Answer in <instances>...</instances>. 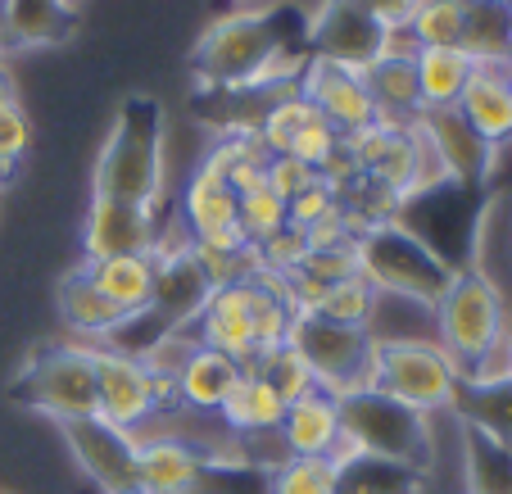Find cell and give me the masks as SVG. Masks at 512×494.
I'll return each mask as SVG.
<instances>
[{"instance_id":"cell-1","label":"cell","mask_w":512,"mask_h":494,"mask_svg":"<svg viewBox=\"0 0 512 494\" xmlns=\"http://www.w3.org/2000/svg\"><path fill=\"white\" fill-rule=\"evenodd\" d=\"M290 10H241L209 23L195 46V68L209 87L250 91L272 82H295L309 55H290L286 37Z\"/></svg>"},{"instance_id":"cell-2","label":"cell","mask_w":512,"mask_h":494,"mask_svg":"<svg viewBox=\"0 0 512 494\" xmlns=\"http://www.w3.org/2000/svg\"><path fill=\"white\" fill-rule=\"evenodd\" d=\"M164 168H168V150H164V109H159V100L150 96L123 100L105 146H100L96 173H91V195L159 209Z\"/></svg>"},{"instance_id":"cell-3","label":"cell","mask_w":512,"mask_h":494,"mask_svg":"<svg viewBox=\"0 0 512 494\" xmlns=\"http://www.w3.org/2000/svg\"><path fill=\"white\" fill-rule=\"evenodd\" d=\"M372 390L422 417L454 413L463 372L435 340H372Z\"/></svg>"},{"instance_id":"cell-4","label":"cell","mask_w":512,"mask_h":494,"mask_svg":"<svg viewBox=\"0 0 512 494\" xmlns=\"http://www.w3.org/2000/svg\"><path fill=\"white\" fill-rule=\"evenodd\" d=\"M340 445H349L354 454L417 467L426 476L435 463V417L413 413L381 390H358L340 399Z\"/></svg>"},{"instance_id":"cell-5","label":"cell","mask_w":512,"mask_h":494,"mask_svg":"<svg viewBox=\"0 0 512 494\" xmlns=\"http://www.w3.org/2000/svg\"><path fill=\"white\" fill-rule=\"evenodd\" d=\"M435 345L458 363L472 368L485 349H494L508 331V300L485 268H454L445 295L435 300Z\"/></svg>"},{"instance_id":"cell-6","label":"cell","mask_w":512,"mask_h":494,"mask_svg":"<svg viewBox=\"0 0 512 494\" xmlns=\"http://www.w3.org/2000/svg\"><path fill=\"white\" fill-rule=\"evenodd\" d=\"M358 272L377 286V295H399V300L431 304L445 295L454 263H445L426 241H417L404 223H381L358 236Z\"/></svg>"},{"instance_id":"cell-7","label":"cell","mask_w":512,"mask_h":494,"mask_svg":"<svg viewBox=\"0 0 512 494\" xmlns=\"http://www.w3.org/2000/svg\"><path fill=\"white\" fill-rule=\"evenodd\" d=\"M19 399L32 413L50 417L55 427L96 417V345L64 340L37 349L19 372Z\"/></svg>"},{"instance_id":"cell-8","label":"cell","mask_w":512,"mask_h":494,"mask_svg":"<svg viewBox=\"0 0 512 494\" xmlns=\"http://www.w3.org/2000/svg\"><path fill=\"white\" fill-rule=\"evenodd\" d=\"M173 404V381L155 377L136 349L96 345V417L118 431L141 436Z\"/></svg>"},{"instance_id":"cell-9","label":"cell","mask_w":512,"mask_h":494,"mask_svg":"<svg viewBox=\"0 0 512 494\" xmlns=\"http://www.w3.org/2000/svg\"><path fill=\"white\" fill-rule=\"evenodd\" d=\"M290 345L304 354V363L318 377V390H327L331 399L372 390V336L363 327H340L318 313H295Z\"/></svg>"},{"instance_id":"cell-10","label":"cell","mask_w":512,"mask_h":494,"mask_svg":"<svg viewBox=\"0 0 512 494\" xmlns=\"http://www.w3.org/2000/svg\"><path fill=\"white\" fill-rule=\"evenodd\" d=\"M295 91H300L340 136L368 132V127L377 123V105H372L363 68H345V64H331V59L309 55L300 68V78H295Z\"/></svg>"},{"instance_id":"cell-11","label":"cell","mask_w":512,"mask_h":494,"mask_svg":"<svg viewBox=\"0 0 512 494\" xmlns=\"http://www.w3.org/2000/svg\"><path fill=\"white\" fill-rule=\"evenodd\" d=\"M59 431H64V445L78 458V472L100 494H123L136 485V449H141V436L109 427L100 417L64 422Z\"/></svg>"},{"instance_id":"cell-12","label":"cell","mask_w":512,"mask_h":494,"mask_svg":"<svg viewBox=\"0 0 512 494\" xmlns=\"http://www.w3.org/2000/svg\"><path fill=\"white\" fill-rule=\"evenodd\" d=\"M159 241L164 236H159L155 209L91 195L87 218H82V263L114 259V254H155Z\"/></svg>"},{"instance_id":"cell-13","label":"cell","mask_w":512,"mask_h":494,"mask_svg":"<svg viewBox=\"0 0 512 494\" xmlns=\"http://www.w3.org/2000/svg\"><path fill=\"white\" fill-rule=\"evenodd\" d=\"M381 41H386V28L358 10L354 0H322L309 19V55L331 59V64L368 68L372 59H381Z\"/></svg>"},{"instance_id":"cell-14","label":"cell","mask_w":512,"mask_h":494,"mask_svg":"<svg viewBox=\"0 0 512 494\" xmlns=\"http://www.w3.org/2000/svg\"><path fill=\"white\" fill-rule=\"evenodd\" d=\"M476 73L472 82L463 87L458 96V114L463 123L481 136L485 146L503 150L512 141V59L508 55H485V59H472Z\"/></svg>"},{"instance_id":"cell-15","label":"cell","mask_w":512,"mask_h":494,"mask_svg":"<svg viewBox=\"0 0 512 494\" xmlns=\"http://www.w3.org/2000/svg\"><path fill=\"white\" fill-rule=\"evenodd\" d=\"M417 132H422V141L431 146L440 173H445L454 186L485 182V173L494 168V155H499V150L485 146L481 136L463 123L458 109H426V114L417 118Z\"/></svg>"},{"instance_id":"cell-16","label":"cell","mask_w":512,"mask_h":494,"mask_svg":"<svg viewBox=\"0 0 512 494\" xmlns=\"http://www.w3.org/2000/svg\"><path fill=\"white\" fill-rule=\"evenodd\" d=\"M191 331L200 345L223 349L241 368H254L259 349H254V327H250V281L213 286V291L204 295L200 313L191 318Z\"/></svg>"},{"instance_id":"cell-17","label":"cell","mask_w":512,"mask_h":494,"mask_svg":"<svg viewBox=\"0 0 512 494\" xmlns=\"http://www.w3.org/2000/svg\"><path fill=\"white\" fill-rule=\"evenodd\" d=\"M82 272H87L91 286H96L127 322L150 318L155 291H159V259L155 254H114V259L82 263Z\"/></svg>"},{"instance_id":"cell-18","label":"cell","mask_w":512,"mask_h":494,"mask_svg":"<svg viewBox=\"0 0 512 494\" xmlns=\"http://www.w3.org/2000/svg\"><path fill=\"white\" fill-rule=\"evenodd\" d=\"M241 377H245V368L232 359V354L209 349V345H195L191 359H186L173 377V404L186 408V413L218 417Z\"/></svg>"},{"instance_id":"cell-19","label":"cell","mask_w":512,"mask_h":494,"mask_svg":"<svg viewBox=\"0 0 512 494\" xmlns=\"http://www.w3.org/2000/svg\"><path fill=\"white\" fill-rule=\"evenodd\" d=\"M277 440L286 458H331L340 445V399H331L327 390H313V395L286 404Z\"/></svg>"},{"instance_id":"cell-20","label":"cell","mask_w":512,"mask_h":494,"mask_svg":"<svg viewBox=\"0 0 512 494\" xmlns=\"http://www.w3.org/2000/svg\"><path fill=\"white\" fill-rule=\"evenodd\" d=\"M331 467H336V494H426V476L417 467L354 454L349 445H336Z\"/></svg>"},{"instance_id":"cell-21","label":"cell","mask_w":512,"mask_h":494,"mask_svg":"<svg viewBox=\"0 0 512 494\" xmlns=\"http://www.w3.org/2000/svg\"><path fill=\"white\" fill-rule=\"evenodd\" d=\"M59 318H64V327L73 331V336L87 340V345H109V340L127 327V318L91 286V277L82 268L59 281Z\"/></svg>"},{"instance_id":"cell-22","label":"cell","mask_w":512,"mask_h":494,"mask_svg":"<svg viewBox=\"0 0 512 494\" xmlns=\"http://www.w3.org/2000/svg\"><path fill=\"white\" fill-rule=\"evenodd\" d=\"M236 209H241V195L223 182L209 168H195L191 182L182 191V223L191 241H213L236 227Z\"/></svg>"},{"instance_id":"cell-23","label":"cell","mask_w":512,"mask_h":494,"mask_svg":"<svg viewBox=\"0 0 512 494\" xmlns=\"http://www.w3.org/2000/svg\"><path fill=\"white\" fill-rule=\"evenodd\" d=\"M281 417H286V399H281L277 390L259 377V372L245 368V377L236 381V390L227 395L218 422H223L232 436H241V440H259V436H277Z\"/></svg>"},{"instance_id":"cell-24","label":"cell","mask_w":512,"mask_h":494,"mask_svg":"<svg viewBox=\"0 0 512 494\" xmlns=\"http://www.w3.org/2000/svg\"><path fill=\"white\" fill-rule=\"evenodd\" d=\"M413 73H417V96H422V114H426V109H454L463 87L472 82L476 64L463 46H422L413 55Z\"/></svg>"},{"instance_id":"cell-25","label":"cell","mask_w":512,"mask_h":494,"mask_svg":"<svg viewBox=\"0 0 512 494\" xmlns=\"http://www.w3.org/2000/svg\"><path fill=\"white\" fill-rule=\"evenodd\" d=\"M73 0H5V28H10V46L37 50L55 46L73 28Z\"/></svg>"},{"instance_id":"cell-26","label":"cell","mask_w":512,"mask_h":494,"mask_svg":"<svg viewBox=\"0 0 512 494\" xmlns=\"http://www.w3.org/2000/svg\"><path fill=\"white\" fill-rule=\"evenodd\" d=\"M463 485L467 494H512V445L463 422Z\"/></svg>"},{"instance_id":"cell-27","label":"cell","mask_w":512,"mask_h":494,"mask_svg":"<svg viewBox=\"0 0 512 494\" xmlns=\"http://www.w3.org/2000/svg\"><path fill=\"white\" fill-rule=\"evenodd\" d=\"M454 413H458V422H467V427L512 445V381H503V386H481V390L463 386Z\"/></svg>"},{"instance_id":"cell-28","label":"cell","mask_w":512,"mask_h":494,"mask_svg":"<svg viewBox=\"0 0 512 494\" xmlns=\"http://www.w3.org/2000/svg\"><path fill=\"white\" fill-rule=\"evenodd\" d=\"M250 372H259V377L268 381L281 399H286V404H295V399H304V395H313V390H318L313 368L304 363V354L290 345V340H286V345H277V349H263Z\"/></svg>"},{"instance_id":"cell-29","label":"cell","mask_w":512,"mask_h":494,"mask_svg":"<svg viewBox=\"0 0 512 494\" xmlns=\"http://www.w3.org/2000/svg\"><path fill=\"white\" fill-rule=\"evenodd\" d=\"M318 118V109L309 105V100L300 96V91H286V96H277L268 105V114L259 118V141L268 155H290V146H295V136L304 132V127Z\"/></svg>"},{"instance_id":"cell-30","label":"cell","mask_w":512,"mask_h":494,"mask_svg":"<svg viewBox=\"0 0 512 494\" xmlns=\"http://www.w3.org/2000/svg\"><path fill=\"white\" fill-rule=\"evenodd\" d=\"M417 46H463L467 37V0H422L408 19Z\"/></svg>"},{"instance_id":"cell-31","label":"cell","mask_w":512,"mask_h":494,"mask_svg":"<svg viewBox=\"0 0 512 494\" xmlns=\"http://www.w3.org/2000/svg\"><path fill=\"white\" fill-rule=\"evenodd\" d=\"M372 309H377V286H372L363 272L327 286L318 300V318L340 322V327H363V331H368V322H372Z\"/></svg>"},{"instance_id":"cell-32","label":"cell","mask_w":512,"mask_h":494,"mask_svg":"<svg viewBox=\"0 0 512 494\" xmlns=\"http://www.w3.org/2000/svg\"><path fill=\"white\" fill-rule=\"evenodd\" d=\"M268 494H336L331 458H286L268 472Z\"/></svg>"},{"instance_id":"cell-33","label":"cell","mask_w":512,"mask_h":494,"mask_svg":"<svg viewBox=\"0 0 512 494\" xmlns=\"http://www.w3.org/2000/svg\"><path fill=\"white\" fill-rule=\"evenodd\" d=\"M236 227H241V236H245L250 245H263L268 236H277L281 227H290L286 200H277L268 186H259V191H250V195H241V209H236Z\"/></svg>"},{"instance_id":"cell-34","label":"cell","mask_w":512,"mask_h":494,"mask_svg":"<svg viewBox=\"0 0 512 494\" xmlns=\"http://www.w3.org/2000/svg\"><path fill=\"white\" fill-rule=\"evenodd\" d=\"M259 250V277H295L304 263V254H309V236H304V227H281L277 236H268L263 245H254Z\"/></svg>"},{"instance_id":"cell-35","label":"cell","mask_w":512,"mask_h":494,"mask_svg":"<svg viewBox=\"0 0 512 494\" xmlns=\"http://www.w3.org/2000/svg\"><path fill=\"white\" fill-rule=\"evenodd\" d=\"M354 272H358V241L354 245H336V250H309L295 277L309 281V286H318V291H327V286L354 277Z\"/></svg>"},{"instance_id":"cell-36","label":"cell","mask_w":512,"mask_h":494,"mask_svg":"<svg viewBox=\"0 0 512 494\" xmlns=\"http://www.w3.org/2000/svg\"><path fill=\"white\" fill-rule=\"evenodd\" d=\"M28 146H32V123L23 114V105L14 96L0 100V168L14 173V164L28 155Z\"/></svg>"},{"instance_id":"cell-37","label":"cell","mask_w":512,"mask_h":494,"mask_svg":"<svg viewBox=\"0 0 512 494\" xmlns=\"http://www.w3.org/2000/svg\"><path fill=\"white\" fill-rule=\"evenodd\" d=\"M340 141H345V136H340L336 127H331L327 118L318 114L300 136H295V146H290V159H300V164H309L313 173H322V164H327V159L340 150Z\"/></svg>"},{"instance_id":"cell-38","label":"cell","mask_w":512,"mask_h":494,"mask_svg":"<svg viewBox=\"0 0 512 494\" xmlns=\"http://www.w3.org/2000/svg\"><path fill=\"white\" fill-rule=\"evenodd\" d=\"M336 209H340V195L331 191V186L318 177V182H313L309 191H300V195H295V200L286 204V218H290V227H304V232H309L313 223H322V218H331V214H336Z\"/></svg>"},{"instance_id":"cell-39","label":"cell","mask_w":512,"mask_h":494,"mask_svg":"<svg viewBox=\"0 0 512 494\" xmlns=\"http://www.w3.org/2000/svg\"><path fill=\"white\" fill-rule=\"evenodd\" d=\"M318 182V173H313L309 164H300V159L290 155H272L268 159V191L277 195V200H295L300 191H309V186Z\"/></svg>"},{"instance_id":"cell-40","label":"cell","mask_w":512,"mask_h":494,"mask_svg":"<svg viewBox=\"0 0 512 494\" xmlns=\"http://www.w3.org/2000/svg\"><path fill=\"white\" fill-rule=\"evenodd\" d=\"M354 5H358L363 14H372L381 28H404L422 0H354Z\"/></svg>"},{"instance_id":"cell-41","label":"cell","mask_w":512,"mask_h":494,"mask_svg":"<svg viewBox=\"0 0 512 494\" xmlns=\"http://www.w3.org/2000/svg\"><path fill=\"white\" fill-rule=\"evenodd\" d=\"M14 96V78H10V68H5V59H0V100H10Z\"/></svg>"},{"instance_id":"cell-42","label":"cell","mask_w":512,"mask_h":494,"mask_svg":"<svg viewBox=\"0 0 512 494\" xmlns=\"http://www.w3.org/2000/svg\"><path fill=\"white\" fill-rule=\"evenodd\" d=\"M10 46V28H5V0H0V50Z\"/></svg>"},{"instance_id":"cell-43","label":"cell","mask_w":512,"mask_h":494,"mask_svg":"<svg viewBox=\"0 0 512 494\" xmlns=\"http://www.w3.org/2000/svg\"><path fill=\"white\" fill-rule=\"evenodd\" d=\"M503 349H508V368H512V322H508V331H503Z\"/></svg>"},{"instance_id":"cell-44","label":"cell","mask_w":512,"mask_h":494,"mask_svg":"<svg viewBox=\"0 0 512 494\" xmlns=\"http://www.w3.org/2000/svg\"><path fill=\"white\" fill-rule=\"evenodd\" d=\"M503 50H508V59H512V19H508V37H503Z\"/></svg>"},{"instance_id":"cell-45","label":"cell","mask_w":512,"mask_h":494,"mask_svg":"<svg viewBox=\"0 0 512 494\" xmlns=\"http://www.w3.org/2000/svg\"><path fill=\"white\" fill-rule=\"evenodd\" d=\"M123 494H150V490H145V485H132V490H123Z\"/></svg>"},{"instance_id":"cell-46","label":"cell","mask_w":512,"mask_h":494,"mask_svg":"<svg viewBox=\"0 0 512 494\" xmlns=\"http://www.w3.org/2000/svg\"><path fill=\"white\" fill-rule=\"evenodd\" d=\"M236 5H263V0H236Z\"/></svg>"},{"instance_id":"cell-47","label":"cell","mask_w":512,"mask_h":494,"mask_svg":"<svg viewBox=\"0 0 512 494\" xmlns=\"http://www.w3.org/2000/svg\"><path fill=\"white\" fill-rule=\"evenodd\" d=\"M5 177H10V173H5V168H0V186H5Z\"/></svg>"},{"instance_id":"cell-48","label":"cell","mask_w":512,"mask_h":494,"mask_svg":"<svg viewBox=\"0 0 512 494\" xmlns=\"http://www.w3.org/2000/svg\"><path fill=\"white\" fill-rule=\"evenodd\" d=\"M73 5H78V0H73Z\"/></svg>"},{"instance_id":"cell-49","label":"cell","mask_w":512,"mask_h":494,"mask_svg":"<svg viewBox=\"0 0 512 494\" xmlns=\"http://www.w3.org/2000/svg\"><path fill=\"white\" fill-rule=\"evenodd\" d=\"M508 87H512V82H508Z\"/></svg>"}]
</instances>
